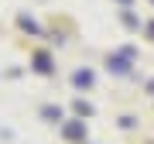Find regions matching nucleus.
<instances>
[{
  "mask_svg": "<svg viewBox=\"0 0 154 144\" xmlns=\"http://www.w3.org/2000/svg\"><path fill=\"white\" fill-rule=\"evenodd\" d=\"M72 83H75V86H93V72H89V69H79L75 76H72Z\"/></svg>",
  "mask_w": 154,
  "mask_h": 144,
  "instance_id": "nucleus-1",
  "label": "nucleus"
},
{
  "mask_svg": "<svg viewBox=\"0 0 154 144\" xmlns=\"http://www.w3.org/2000/svg\"><path fill=\"white\" fill-rule=\"evenodd\" d=\"M82 134H86L82 124H69V127H65V137H82Z\"/></svg>",
  "mask_w": 154,
  "mask_h": 144,
  "instance_id": "nucleus-2",
  "label": "nucleus"
},
{
  "mask_svg": "<svg viewBox=\"0 0 154 144\" xmlns=\"http://www.w3.org/2000/svg\"><path fill=\"white\" fill-rule=\"evenodd\" d=\"M34 62H38V72H51V65H48V55H34Z\"/></svg>",
  "mask_w": 154,
  "mask_h": 144,
  "instance_id": "nucleus-3",
  "label": "nucleus"
},
{
  "mask_svg": "<svg viewBox=\"0 0 154 144\" xmlns=\"http://www.w3.org/2000/svg\"><path fill=\"white\" fill-rule=\"evenodd\" d=\"M123 24H127V28H140V17H134L130 11H127V14H123Z\"/></svg>",
  "mask_w": 154,
  "mask_h": 144,
  "instance_id": "nucleus-4",
  "label": "nucleus"
},
{
  "mask_svg": "<svg viewBox=\"0 0 154 144\" xmlns=\"http://www.w3.org/2000/svg\"><path fill=\"white\" fill-rule=\"evenodd\" d=\"M21 28H28V31H38V24H34L28 14H21Z\"/></svg>",
  "mask_w": 154,
  "mask_h": 144,
  "instance_id": "nucleus-5",
  "label": "nucleus"
},
{
  "mask_svg": "<svg viewBox=\"0 0 154 144\" xmlns=\"http://www.w3.org/2000/svg\"><path fill=\"white\" fill-rule=\"evenodd\" d=\"M147 34H151V38H154V21H151V24H147Z\"/></svg>",
  "mask_w": 154,
  "mask_h": 144,
  "instance_id": "nucleus-6",
  "label": "nucleus"
},
{
  "mask_svg": "<svg viewBox=\"0 0 154 144\" xmlns=\"http://www.w3.org/2000/svg\"><path fill=\"white\" fill-rule=\"evenodd\" d=\"M120 4H130V0H120Z\"/></svg>",
  "mask_w": 154,
  "mask_h": 144,
  "instance_id": "nucleus-7",
  "label": "nucleus"
}]
</instances>
